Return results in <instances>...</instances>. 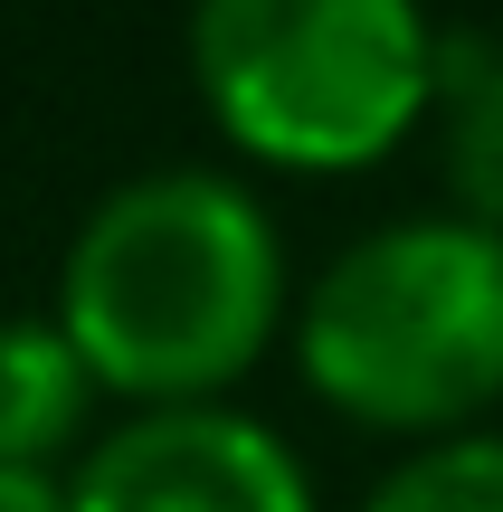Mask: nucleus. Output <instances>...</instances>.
Instances as JSON below:
<instances>
[{
	"label": "nucleus",
	"mask_w": 503,
	"mask_h": 512,
	"mask_svg": "<svg viewBox=\"0 0 503 512\" xmlns=\"http://www.w3.org/2000/svg\"><path fill=\"white\" fill-rule=\"evenodd\" d=\"M361 512H503V437H447L361 494Z\"/></svg>",
	"instance_id": "nucleus-7"
},
{
	"label": "nucleus",
	"mask_w": 503,
	"mask_h": 512,
	"mask_svg": "<svg viewBox=\"0 0 503 512\" xmlns=\"http://www.w3.org/2000/svg\"><path fill=\"white\" fill-rule=\"evenodd\" d=\"M304 380L371 427H447L503 389V228L380 219L304 294Z\"/></svg>",
	"instance_id": "nucleus-2"
},
{
	"label": "nucleus",
	"mask_w": 503,
	"mask_h": 512,
	"mask_svg": "<svg viewBox=\"0 0 503 512\" xmlns=\"http://www.w3.org/2000/svg\"><path fill=\"white\" fill-rule=\"evenodd\" d=\"M285 304V247L257 190L171 162L95 200L57 275V323L105 389L152 408L219 399L266 351Z\"/></svg>",
	"instance_id": "nucleus-1"
},
{
	"label": "nucleus",
	"mask_w": 503,
	"mask_h": 512,
	"mask_svg": "<svg viewBox=\"0 0 503 512\" xmlns=\"http://www.w3.org/2000/svg\"><path fill=\"white\" fill-rule=\"evenodd\" d=\"M200 95L266 162H371L437 95V29L409 0H209L190 19Z\"/></svg>",
	"instance_id": "nucleus-3"
},
{
	"label": "nucleus",
	"mask_w": 503,
	"mask_h": 512,
	"mask_svg": "<svg viewBox=\"0 0 503 512\" xmlns=\"http://www.w3.org/2000/svg\"><path fill=\"white\" fill-rule=\"evenodd\" d=\"M86 389H95V370H86V351L67 342V323L10 313V323H0V475L48 465L57 446L76 437Z\"/></svg>",
	"instance_id": "nucleus-6"
},
{
	"label": "nucleus",
	"mask_w": 503,
	"mask_h": 512,
	"mask_svg": "<svg viewBox=\"0 0 503 512\" xmlns=\"http://www.w3.org/2000/svg\"><path fill=\"white\" fill-rule=\"evenodd\" d=\"M437 133L466 219L503 228V29H437Z\"/></svg>",
	"instance_id": "nucleus-5"
},
{
	"label": "nucleus",
	"mask_w": 503,
	"mask_h": 512,
	"mask_svg": "<svg viewBox=\"0 0 503 512\" xmlns=\"http://www.w3.org/2000/svg\"><path fill=\"white\" fill-rule=\"evenodd\" d=\"M76 512H314L295 446L228 399L143 408L76 465Z\"/></svg>",
	"instance_id": "nucleus-4"
},
{
	"label": "nucleus",
	"mask_w": 503,
	"mask_h": 512,
	"mask_svg": "<svg viewBox=\"0 0 503 512\" xmlns=\"http://www.w3.org/2000/svg\"><path fill=\"white\" fill-rule=\"evenodd\" d=\"M0 512H76V494L48 465H19V475H0Z\"/></svg>",
	"instance_id": "nucleus-8"
}]
</instances>
